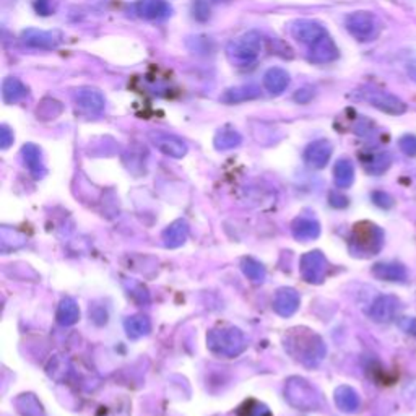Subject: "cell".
<instances>
[{"label":"cell","mask_w":416,"mask_h":416,"mask_svg":"<svg viewBox=\"0 0 416 416\" xmlns=\"http://www.w3.org/2000/svg\"><path fill=\"white\" fill-rule=\"evenodd\" d=\"M22 41L28 47L51 51V49H56L62 43V34L59 31H44V29L28 28L22 33Z\"/></svg>","instance_id":"10"},{"label":"cell","mask_w":416,"mask_h":416,"mask_svg":"<svg viewBox=\"0 0 416 416\" xmlns=\"http://www.w3.org/2000/svg\"><path fill=\"white\" fill-rule=\"evenodd\" d=\"M312 98H314V90L312 88H303V90H298L295 93V101L299 104H308Z\"/></svg>","instance_id":"40"},{"label":"cell","mask_w":416,"mask_h":416,"mask_svg":"<svg viewBox=\"0 0 416 416\" xmlns=\"http://www.w3.org/2000/svg\"><path fill=\"white\" fill-rule=\"evenodd\" d=\"M308 57L311 62L314 64H329L334 62L336 57H339V47L335 46L334 39H332L329 34L319 39L315 44H312L309 47Z\"/></svg>","instance_id":"16"},{"label":"cell","mask_w":416,"mask_h":416,"mask_svg":"<svg viewBox=\"0 0 416 416\" xmlns=\"http://www.w3.org/2000/svg\"><path fill=\"white\" fill-rule=\"evenodd\" d=\"M373 275L384 281H402L407 280V269L397 262H380L373 267Z\"/></svg>","instance_id":"21"},{"label":"cell","mask_w":416,"mask_h":416,"mask_svg":"<svg viewBox=\"0 0 416 416\" xmlns=\"http://www.w3.org/2000/svg\"><path fill=\"white\" fill-rule=\"evenodd\" d=\"M290 85V73L280 67H272L264 75V88L270 95L278 96Z\"/></svg>","instance_id":"18"},{"label":"cell","mask_w":416,"mask_h":416,"mask_svg":"<svg viewBox=\"0 0 416 416\" xmlns=\"http://www.w3.org/2000/svg\"><path fill=\"white\" fill-rule=\"evenodd\" d=\"M384 246V231L371 221H359L353 226L350 249L355 255H376Z\"/></svg>","instance_id":"3"},{"label":"cell","mask_w":416,"mask_h":416,"mask_svg":"<svg viewBox=\"0 0 416 416\" xmlns=\"http://www.w3.org/2000/svg\"><path fill=\"white\" fill-rule=\"evenodd\" d=\"M135 13L143 20H166L171 17L172 8L166 0H138Z\"/></svg>","instance_id":"15"},{"label":"cell","mask_w":416,"mask_h":416,"mask_svg":"<svg viewBox=\"0 0 416 416\" xmlns=\"http://www.w3.org/2000/svg\"><path fill=\"white\" fill-rule=\"evenodd\" d=\"M299 308V295L293 288H281L274 298V309L281 317L293 315Z\"/></svg>","instance_id":"17"},{"label":"cell","mask_w":416,"mask_h":416,"mask_svg":"<svg viewBox=\"0 0 416 416\" xmlns=\"http://www.w3.org/2000/svg\"><path fill=\"white\" fill-rule=\"evenodd\" d=\"M334 147L329 140H315L304 150V161L314 170H322L330 161Z\"/></svg>","instance_id":"14"},{"label":"cell","mask_w":416,"mask_h":416,"mask_svg":"<svg viewBox=\"0 0 416 416\" xmlns=\"http://www.w3.org/2000/svg\"><path fill=\"white\" fill-rule=\"evenodd\" d=\"M334 177H335V184L340 189H348V187L353 184L355 181V166L350 160H339L334 168Z\"/></svg>","instance_id":"27"},{"label":"cell","mask_w":416,"mask_h":416,"mask_svg":"<svg viewBox=\"0 0 416 416\" xmlns=\"http://www.w3.org/2000/svg\"><path fill=\"white\" fill-rule=\"evenodd\" d=\"M189 235V225L184 220H177L163 232V241L168 247H179L186 242Z\"/></svg>","instance_id":"26"},{"label":"cell","mask_w":416,"mask_h":416,"mask_svg":"<svg viewBox=\"0 0 416 416\" xmlns=\"http://www.w3.org/2000/svg\"><path fill=\"white\" fill-rule=\"evenodd\" d=\"M400 150L407 156H416V137L415 135H403L399 142Z\"/></svg>","instance_id":"34"},{"label":"cell","mask_w":416,"mask_h":416,"mask_svg":"<svg viewBox=\"0 0 416 416\" xmlns=\"http://www.w3.org/2000/svg\"><path fill=\"white\" fill-rule=\"evenodd\" d=\"M285 397L293 407L309 412L319 407V394L308 380L303 378H291L285 385Z\"/></svg>","instance_id":"6"},{"label":"cell","mask_w":416,"mask_h":416,"mask_svg":"<svg viewBox=\"0 0 416 416\" xmlns=\"http://www.w3.org/2000/svg\"><path fill=\"white\" fill-rule=\"evenodd\" d=\"M400 309H402V303H400L397 296L384 295L379 296V298L371 304L368 314L374 322L387 324V322L394 320L395 317H397Z\"/></svg>","instance_id":"9"},{"label":"cell","mask_w":416,"mask_h":416,"mask_svg":"<svg viewBox=\"0 0 416 416\" xmlns=\"http://www.w3.org/2000/svg\"><path fill=\"white\" fill-rule=\"evenodd\" d=\"M335 403L341 412L355 413L359 408L361 399L355 389L348 387V385H340L335 390Z\"/></svg>","instance_id":"23"},{"label":"cell","mask_w":416,"mask_h":416,"mask_svg":"<svg viewBox=\"0 0 416 416\" xmlns=\"http://www.w3.org/2000/svg\"><path fill=\"white\" fill-rule=\"evenodd\" d=\"M407 72L410 78L416 83V59H412V61L407 62Z\"/></svg>","instance_id":"42"},{"label":"cell","mask_w":416,"mask_h":416,"mask_svg":"<svg viewBox=\"0 0 416 416\" xmlns=\"http://www.w3.org/2000/svg\"><path fill=\"white\" fill-rule=\"evenodd\" d=\"M264 51V38L257 31H247L228 43L226 57L236 67H251Z\"/></svg>","instance_id":"2"},{"label":"cell","mask_w":416,"mask_h":416,"mask_svg":"<svg viewBox=\"0 0 416 416\" xmlns=\"http://www.w3.org/2000/svg\"><path fill=\"white\" fill-rule=\"evenodd\" d=\"M373 202L378 207L385 208V210H387V208H392L394 207L392 195H389L387 192H382V191L373 192Z\"/></svg>","instance_id":"35"},{"label":"cell","mask_w":416,"mask_h":416,"mask_svg":"<svg viewBox=\"0 0 416 416\" xmlns=\"http://www.w3.org/2000/svg\"><path fill=\"white\" fill-rule=\"evenodd\" d=\"M34 10H36L39 15L47 17V15H51L54 12L52 0H36V2H34Z\"/></svg>","instance_id":"39"},{"label":"cell","mask_w":416,"mask_h":416,"mask_svg":"<svg viewBox=\"0 0 416 416\" xmlns=\"http://www.w3.org/2000/svg\"><path fill=\"white\" fill-rule=\"evenodd\" d=\"M207 345L213 353L235 358L246 348V336L236 327H220L207 336Z\"/></svg>","instance_id":"4"},{"label":"cell","mask_w":416,"mask_h":416,"mask_svg":"<svg viewBox=\"0 0 416 416\" xmlns=\"http://www.w3.org/2000/svg\"><path fill=\"white\" fill-rule=\"evenodd\" d=\"M330 204L334 207L343 208V207L348 205V199H346V197H343V195H340V194H332L330 195Z\"/></svg>","instance_id":"41"},{"label":"cell","mask_w":416,"mask_h":416,"mask_svg":"<svg viewBox=\"0 0 416 416\" xmlns=\"http://www.w3.org/2000/svg\"><path fill=\"white\" fill-rule=\"evenodd\" d=\"M301 275L309 283H320L327 274V260L322 252H308L301 259Z\"/></svg>","instance_id":"11"},{"label":"cell","mask_w":416,"mask_h":416,"mask_svg":"<svg viewBox=\"0 0 416 416\" xmlns=\"http://www.w3.org/2000/svg\"><path fill=\"white\" fill-rule=\"evenodd\" d=\"M242 142V137L241 133L235 131V128H230V127H225V128H220V131L216 132L215 135V148L220 151H226V150H232V148L239 147Z\"/></svg>","instance_id":"28"},{"label":"cell","mask_w":416,"mask_h":416,"mask_svg":"<svg viewBox=\"0 0 416 416\" xmlns=\"http://www.w3.org/2000/svg\"><path fill=\"white\" fill-rule=\"evenodd\" d=\"M194 17L200 22H204L208 17H210V7L204 2V0H197L194 5Z\"/></svg>","instance_id":"36"},{"label":"cell","mask_w":416,"mask_h":416,"mask_svg":"<svg viewBox=\"0 0 416 416\" xmlns=\"http://www.w3.org/2000/svg\"><path fill=\"white\" fill-rule=\"evenodd\" d=\"M361 98L364 101H368L371 106H374L379 111L385 114H392V116H400L407 111V104H405L400 98H397L392 93L382 91V90H373V88H364L359 91Z\"/></svg>","instance_id":"7"},{"label":"cell","mask_w":416,"mask_h":416,"mask_svg":"<svg viewBox=\"0 0 416 416\" xmlns=\"http://www.w3.org/2000/svg\"><path fill=\"white\" fill-rule=\"evenodd\" d=\"M291 231H293V236L298 241H312L315 239L317 236L320 235V226L315 220H311V218H298L295 220L293 226H291Z\"/></svg>","instance_id":"25"},{"label":"cell","mask_w":416,"mask_h":416,"mask_svg":"<svg viewBox=\"0 0 416 416\" xmlns=\"http://www.w3.org/2000/svg\"><path fill=\"white\" fill-rule=\"evenodd\" d=\"M345 27L351 36L359 43L374 41L382 31V24H380L379 18L374 13L364 12V10L350 13L345 20Z\"/></svg>","instance_id":"5"},{"label":"cell","mask_w":416,"mask_h":416,"mask_svg":"<svg viewBox=\"0 0 416 416\" xmlns=\"http://www.w3.org/2000/svg\"><path fill=\"white\" fill-rule=\"evenodd\" d=\"M290 33L296 41L299 44H304V46L311 47L312 44H315L319 39L327 36L325 27H322L319 22L315 20H295L293 23L290 24Z\"/></svg>","instance_id":"8"},{"label":"cell","mask_w":416,"mask_h":416,"mask_svg":"<svg viewBox=\"0 0 416 416\" xmlns=\"http://www.w3.org/2000/svg\"><path fill=\"white\" fill-rule=\"evenodd\" d=\"M13 143V132L10 131L8 126L0 127V148L7 150V148Z\"/></svg>","instance_id":"37"},{"label":"cell","mask_w":416,"mask_h":416,"mask_svg":"<svg viewBox=\"0 0 416 416\" xmlns=\"http://www.w3.org/2000/svg\"><path fill=\"white\" fill-rule=\"evenodd\" d=\"M239 416H272L269 408L265 405L257 403V402H249L246 403V407L241 410Z\"/></svg>","instance_id":"33"},{"label":"cell","mask_w":416,"mask_h":416,"mask_svg":"<svg viewBox=\"0 0 416 416\" xmlns=\"http://www.w3.org/2000/svg\"><path fill=\"white\" fill-rule=\"evenodd\" d=\"M73 100H75L78 107L90 114H101L104 111V106H106L103 93L91 87L78 88L73 93Z\"/></svg>","instance_id":"13"},{"label":"cell","mask_w":416,"mask_h":416,"mask_svg":"<svg viewBox=\"0 0 416 416\" xmlns=\"http://www.w3.org/2000/svg\"><path fill=\"white\" fill-rule=\"evenodd\" d=\"M22 155H23L24 165H27L29 172H31L36 179L46 174V168H44V163H43L41 150H39L36 145L27 143V145L22 148Z\"/></svg>","instance_id":"22"},{"label":"cell","mask_w":416,"mask_h":416,"mask_svg":"<svg viewBox=\"0 0 416 416\" xmlns=\"http://www.w3.org/2000/svg\"><path fill=\"white\" fill-rule=\"evenodd\" d=\"M57 322L62 325H73L75 322L80 319V311H78V306L72 298H66L61 301L57 308Z\"/></svg>","instance_id":"30"},{"label":"cell","mask_w":416,"mask_h":416,"mask_svg":"<svg viewBox=\"0 0 416 416\" xmlns=\"http://www.w3.org/2000/svg\"><path fill=\"white\" fill-rule=\"evenodd\" d=\"M399 327L405 334L416 335V317H402V319L399 320Z\"/></svg>","instance_id":"38"},{"label":"cell","mask_w":416,"mask_h":416,"mask_svg":"<svg viewBox=\"0 0 416 416\" xmlns=\"http://www.w3.org/2000/svg\"><path fill=\"white\" fill-rule=\"evenodd\" d=\"M242 272L247 278L254 281V283H262L265 280V270L259 262L254 259H244L242 260Z\"/></svg>","instance_id":"31"},{"label":"cell","mask_w":416,"mask_h":416,"mask_svg":"<svg viewBox=\"0 0 416 416\" xmlns=\"http://www.w3.org/2000/svg\"><path fill=\"white\" fill-rule=\"evenodd\" d=\"M124 327H126L127 335L131 336V339H140V336H145L150 334L151 322L147 315L137 314V315L128 317Z\"/></svg>","instance_id":"29"},{"label":"cell","mask_w":416,"mask_h":416,"mask_svg":"<svg viewBox=\"0 0 416 416\" xmlns=\"http://www.w3.org/2000/svg\"><path fill=\"white\" fill-rule=\"evenodd\" d=\"M18 410L27 416H39L41 415V407H39L38 400L33 395H22L18 399Z\"/></svg>","instance_id":"32"},{"label":"cell","mask_w":416,"mask_h":416,"mask_svg":"<svg viewBox=\"0 0 416 416\" xmlns=\"http://www.w3.org/2000/svg\"><path fill=\"white\" fill-rule=\"evenodd\" d=\"M260 96V88L255 85H241L228 90L220 96V101L225 104H239L257 100Z\"/></svg>","instance_id":"19"},{"label":"cell","mask_w":416,"mask_h":416,"mask_svg":"<svg viewBox=\"0 0 416 416\" xmlns=\"http://www.w3.org/2000/svg\"><path fill=\"white\" fill-rule=\"evenodd\" d=\"M285 348L301 364L314 368L325 358L327 348L322 339L308 329H293L285 339Z\"/></svg>","instance_id":"1"},{"label":"cell","mask_w":416,"mask_h":416,"mask_svg":"<svg viewBox=\"0 0 416 416\" xmlns=\"http://www.w3.org/2000/svg\"><path fill=\"white\" fill-rule=\"evenodd\" d=\"M28 88L22 80L15 77H7L2 83V98L7 104H17L27 98Z\"/></svg>","instance_id":"24"},{"label":"cell","mask_w":416,"mask_h":416,"mask_svg":"<svg viewBox=\"0 0 416 416\" xmlns=\"http://www.w3.org/2000/svg\"><path fill=\"white\" fill-rule=\"evenodd\" d=\"M148 137H150L153 145L168 156L182 158L187 155V145L184 143V140H181L179 137L171 135V133H166L161 131H153L148 133Z\"/></svg>","instance_id":"12"},{"label":"cell","mask_w":416,"mask_h":416,"mask_svg":"<svg viewBox=\"0 0 416 416\" xmlns=\"http://www.w3.org/2000/svg\"><path fill=\"white\" fill-rule=\"evenodd\" d=\"M361 161H363L366 172H369L373 176H379L384 174L390 165H392V156L387 151H371L368 155L361 156Z\"/></svg>","instance_id":"20"}]
</instances>
